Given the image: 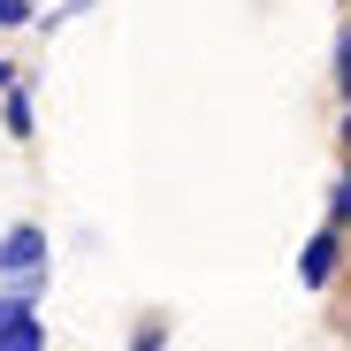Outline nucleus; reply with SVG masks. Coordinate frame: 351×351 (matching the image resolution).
I'll use <instances>...</instances> for the list:
<instances>
[{
    "mask_svg": "<svg viewBox=\"0 0 351 351\" xmlns=\"http://www.w3.org/2000/svg\"><path fill=\"white\" fill-rule=\"evenodd\" d=\"M38 267H46V229L16 221L8 237H0V275H38Z\"/></svg>",
    "mask_w": 351,
    "mask_h": 351,
    "instance_id": "f257e3e1",
    "label": "nucleus"
},
{
    "mask_svg": "<svg viewBox=\"0 0 351 351\" xmlns=\"http://www.w3.org/2000/svg\"><path fill=\"white\" fill-rule=\"evenodd\" d=\"M298 275H306V282H313V290H321V282H328V275H336V229H321V237H313V245H306V260H298Z\"/></svg>",
    "mask_w": 351,
    "mask_h": 351,
    "instance_id": "f03ea898",
    "label": "nucleus"
},
{
    "mask_svg": "<svg viewBox=\"0 0 351 351\" xmlns=\"http://www.w3.org/2000/svg\"><path fill=\"white\" fill-rule=\"evenodd\" d=\"M0 351H46V321H16V328H0Z\"/></svg>",
    "mask_w": 351,
    "mask_h": 351,
    "instance_id": "7ed1b4c3",
    "label": "nucleus"
},
{
    "mask_svg": "<svg viewBox=\"0 0 351 351\" xmlns=\"http://www.w3.org/2000/svg\"><path fill=\"white\" fill-rule=\"evenodd\" d=\"M8 130L31 138V99H23V92H8Z\"/></svg>",
    "mask_w": 351,
    "mask_h": 351,
    "instance_id": "20e7f679",
    "label": "nucleus"
},
{
    "mask_svg": "<svg viewBox=\"0 0 351 351\" xmlns=\"http://www.w3.org/2000/svg\"><path fill=\"white\" fill-rule=\"evenodd\" d=\"M328 221H351V176H336V191H328Z\"/></svg>",
    "mask_w": 351,
    "mask_h": 351,
    "instance_id": "39448f33",
    "label": "nucleus"
},
{
    "mask_svg": "<svg viewBox=\"0 0 351 351\" xmlns=\"http://www.w3.org/2000/svg\"><path fill=\"white\" fill-rule=\"evenodd\" d=\"M0 23H31V0H0Z\"/></svg>",
    "mask_w": 351,
    "mask_h": 351,
    "instance_id": "423d86ee",
    "label": "nucleus"
},
{
    "mask_svg": "<svg viewBox=\"0 0 351 351\" xmlns=\"http://www.w3.org/2000/svg\"><path fill=\"white\" fill-rule=\"evenodd\" d=\"M130 351H160V321H145V328H138V343H130Z\"/></svg>",
    "mask_w": 351,
    "mask_h": 351,
    "instance_id": "0eeeda50",
    "label": "nucleus"
},
{
    "mask_svg": "<svg viewBox=\"0 0 351 351\" xmlns=\"http://www.w3.org/2000/svg\"><path fill=\"white\" fill-rule=\"evenodd\" d=\"M336 77H343V92H351V38H343V62H336Z\"/></svg>",
    "mask_w": 351,
    "mask_h": 351,
    "instance_id": "6e6552de",
    "label": "nucleus"
},
{
    "mask_svg": "<svg viewBox=\"0 0 351 351\" xmlns=\"http://www.w3.org/2000/svg\"><path fill=\"white\" fill-rule=\"evenodd\" d=\"M0 92H16V69H8V62H0Z\"/></svg>",
    "mask_w": 351,
    "mask_h": 351,
    "instance_id": "1a4fd4ad",
    "label": "nucleus"
},
{
    "mask_svg": "<svg viewBox=\"0 0 351 351\" xmlns=\"http://www.w3.org/2000/svg\"><path fill=\"white\" fill-rule=\"evenodd\" d=\"M343 145H351V114H343Z\"/></svg>",
    "mask_w": 351,
    "mask_h": 351,
    "instance_id": "9d476101",
    "label": "nucleus"
}]
</instances>
